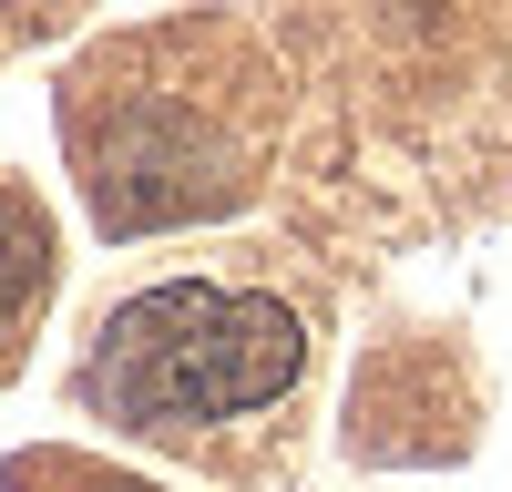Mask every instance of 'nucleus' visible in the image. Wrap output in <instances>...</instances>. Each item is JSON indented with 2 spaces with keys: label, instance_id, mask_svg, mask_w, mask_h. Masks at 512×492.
Returning <instances> with one entry per match:
<instances>
[{
  "label": "nucleus",
  "instance_id": "nucleus-1",
  "mask_svg": "<svg viewBox=\"0 0 512 492\" xmlns=\"http://www.w3.org/2000/svg\"><path fill=\"white\" fill-rule=\"evenodd\" d=\"M297 308L256 298V287H154L113 318L103 339V390L134 421H216L256 410L297 380Z\"/></svg>",
  "mask_w": 512,
  "mask_h": 492
},
{
  "label": "nucleus",
  "instance_id": "nucleus-2",
  "mask_svg": "<svg viewBox=\"0 0 512 492\" xmlns=\"http://www.w3.org/2000/svg\"><path fill=\"white\" fill-rule=\"evenodd\" d=\"M41 267H52V226H41L21 195H0V318L41 287Z\"/></svg>",
  "mask_w": 512,
  "mask_h": 492
}]
</instances>
